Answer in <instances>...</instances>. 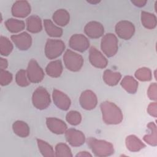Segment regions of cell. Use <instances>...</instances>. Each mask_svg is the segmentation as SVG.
I'll return each mask as SVG.
<instances>
[{
	"label": "cell",
	"mask_w": 157,
	"mask_h": 157,
	"mask_svg": "<svg viewBox=\"0 0 157 157\" xmlns=\"http://www.w3.org/2000/svg\"><path fill=\"white\" fill-rule=\"evenodd\" d=\"M118 39L115 35L108 33L104 35L101 40V48L103 53L108 57L114 56L118 49Z\"/></svg>",
	"instance_id": "cell-4"
},
{
	"label": "cell",
	"mask_w": 157,
	"mask_h": 157,
	"mask_svg": "<svg viewBox=\"0 0 157 157\" xmlns=\"http://www.w3.org/2000/svg\"><path fill=\"white\" fill-rule=\"evenodd\" d=\"M66 121L71 125H78L82 121V116L80 113L75 110L69 112L66 117Z\"/></svg>",
	"instance_id": "cell-34"
},
{
	"label": "cell",
	"mask_w": 157,
	"mask_h": 157,
	"mask_svg": "<svg viewBox=\"0 0 157 157\" xmlns=\"http://www.w3.org/2000/svg\"><path fill=\"white\" fill-rule=\"evenodd\" d=\"M8 66V63L7 61L3 58H0V67H1V70H5Z\"/></svg>",
	"instance_id": "cell-39"
},
{
	"label": "cell",
	"mask_w": 157,
	"mask_h": 157,
	"mask_svg": "<svg viewBox=\"0 0 157 157\" xmlns=\"http://www.w3.org/2000/svg\"><path fill=\"white\" fill-rule=\"evenodd\" d=\"M115 32L121 39L128 40L131 39L135 32L134 25L126 20L120 21L115 26Z\"/></svg>",
	"instance_id": "cell-8"
},
{
	"label": "cell",
	"mask_w": 157,
	"mask_h": 157,
	"mask_svg": "<svg viewBox=\"0 0 157 157\" xmlns=\"http://www.w3.org/2000/svg\"><path fill=\"white\" fill-rule=\"evenodd\" d=\"M11 39L16 47L20 50H26L30 48L32 44V38L31 36L23 32L19 34L11 36Z\"/></svg>",
	"instance_id": "cell-13"
},
{
	"label": "cell",
	"mask_w": 157,
	"mask_h": 157,
	"mask_svg": "<svg viewBox=\"0 0 157 157\" xmlns=\"http://www.w3.org/2000/svg\"><path fill=\"white\" fill-rule=\"evenodd\" d=\"M63 61L66 68L73 72L80 71L83 64L82 56L69 49L64 54Z\"/></svg>",
	"instance_id": "cell-3"
},
{
	"label": "cell",
	"mask_w": 157,
	"mask_h": 157,
	"mask_svg": "<svg viewBox=\"0 0 157 157\" xmlns=\"http://www.w3.org/2000/svg\"><path fill=\"white\" fill-rule=\"evenodd\" d=\"M37 143L39 147V150L44 156L49 157V156H55V154L54 153V150L52 147L47 142L44 141L41 139H37Z\"/></svg>",
	"instance_id": "cell-29"
},
{
	"label": "cell",
	"mask_w": 157,
	"mask_h": 157,
	"mask_svg": "<svg viewBox=\"0 0 157 157\" xmlns=\"http://www.w3.org/2000/svg\"><path fill=\"white\" fill-rule=\"evenodd\" d=\"M13 50V45L6 37H0V53L2 56H8Z\"/></svg>",
	"instance_id": "cell-30"
},
{
	"label": "cell",
	"mask_w": 157,
	"mask_h": 157,
	"mask_svg": "<svg viewBox=\"0 0 157 157\" xmlns=\"http://www.w3.org/2000/svg\"><path fill=\"white\" fill-rule=\"evenodd\" d=\"M52 98L54 104L59 109L63 110H67L69 109L71 105V100L65 93L55 89L53 91Z\"/></svg>",
	"instance_id": "cell-15"
},
{
	"label": "cell",
	"mask_w": 157,
	"mask_h": 157,
	"mask_svg": "<svg viewBox=\"0 0 157 157\" xmlns=\"http://www.w3.org/2000/svg\"><path fill=\"white\" fill-rule=\"evenodd\" d=\"M15 134L21 137H26L29 134V128L26 123L23 121H16L12 125Z\"/></svg>",
	"instance_id": "cell-26"
},
{
	"label": "cell",
	"mask_w": 157,
	"mask_h": 157,
	"mask_svg": "<svg viewBox=\"0 0 157 157\" xmlns=\"http://www.w3.org/2000/svg\"><path fill=\"white\" fill-rule=\"evenodd\" d=\"M87 144L96 156H107L112 155L114 152L113 145L105 140L90 137L87 140Z\"/></svg>",
	"instance_id": "cell-2"
},
{
	"label": "cell",
	"mask_w": 157,
	"mask_h": 157,
	"mask_svg": "<svg viewBox=\"0 0 157 157\" xmlns=\"http://www.w3.org/2000/svg\"><path fill=\"white\" fill-rule=\"evenodd\" d=\"M131 2L132 4H134L136 6H137L139 7H141L144 6L146 3H147V1H144V0H132L131 1Z\"/></svg>",
	"instance_id": "cell-38"
},
{
	"label": "cell",
	"mask_w": 157,
	"mask_h": 157,
	"mask_svg": "<svg viewBox=\"0 0 157 157\" xmlns=\"http://www.w3.org/2000/svg\"><path fill=\"white\" fill-rule=\"evenodd\" d=\"M103 121L108 124H117L121 122L123 115L121 109L113 102H102L100 105Z\"/></svg>",
	"instance_id": "cell-1"
},
{
	"label": "cell",
	"mask_w": 157,
	"mask_h": 157,
	"mask_svg": "<svg viewBox=\"0 0 157 157\" xmlns=\"http://www.w3.org/2000/svg\"><path fill=\"white\" fill-rule=\"evenodd\" d=\"M64 49L65 45L62 40L48 39L45 47V53L48 59H55L62 54Z\"/></svg>",
	"instance_id": "cell-6"
},
{
	"label": "cell",
	"mask_w": 157,
	"mask_h": 157,
	"mask_svg": "<svg viewBox=\"0 0 157 157\" xmlns=\"http://www.w3.org/2000/svg\"><path fill=\"white\" fill-rule=\"evenodd\" d=\"M76 156H81V157H83V156H92V155L86 151H80V153H78L77 155H76Z\"/></svg>",
	"instance_id": "cell-40"
},
{
	"label": "cell",
	"mask_w": 157,
	"mask_h": 157,
	"mask_svg": "<svg viewBox=\"0 0 157 157\" xmlns=\"http://www.w3.org/2000/svg\"><path fill=\"white\" fill-rule=\"evenodd\" d=\"M27 30L32 33L40 32L42 29L40 18L37 15H31L26 19Z\"/></svg>",
	"instance_id": "cell-20"
},
{
	"label": "cell",
	"mask_w": 157,
	"mask_h": 157,
	"mask_svg": "<svg viewBox=\"0 0 157 157\" xmlns=\"http://www.w3.org/2000/svg\"><path fill=\"white\" fill-rule=\"evenodd\" d=\"M32 102L33 105L37 109H47L51 102L50 94L44 88L38 87L33 94Z\"/></svg>",
	"instance_id": "cell-5"
},
{
	"label": "cell",
	"mask_w": 157,
	"mask_h": 157,
	"mask_svg": "<svg viewBox=\"0 0 157 157\" xmlns=\"http://www.w3.org/2000/svg\"><path fill=\"white\" fill-rule=\"evenodd\" d=\"M89 59L93 66L100 69L105 68L108 64L106 58L94 47H91L90 49Z\"/></svg>",
	"instance_id": "cell-12"
},
{
	"label": "cell",
	"mask_w": 157,
	"mask_h": 157,
	"mask_svg": "<svg viewBox=\"0 0 157 157\" xmlns=\"http://www.w3.org/2000/svg\"><path fill=\"white\" fill-rule=\"evenodd\" d=\"M26 73L29 82L32 83H39L44 77V72L42 69L34 59H31L29 62Z\"/></svg>",
	"instance_id": "cell-7"
},
{
	"label": "cell",
	"mask_w": 157,
	"mask_h": 157,
	"mask_svg": "<svg viewBox=\"0 0 157 157\" xmlns=\"http://www.w3.org/2000/svg\"><path fill=\"white\" fill-rule=\"evenodd\" d=\"M5 26L9 31L12 33H17L24 29L25 24L22 20L15 18H9L6 21Z\"/></svg>",
	"instance_id": "cell-23"
},
{
	"label": "cell",
	"mask_w": 157,
	"mask_h": 157,
	"mask_svg": "<svg viewBox=\"0 0 157 157\" xmlns=\"http://www.w3.org/2000/svg\"><path fill=\"white\" fill-rule=\"evenodd\" d=\"M85 34L90 38L98 39L101 37L104 32V29L101 23L92 21L88 22L85 26Z\"/></svg>",
	"instance_id": "cell-16"
},
{
	"label": "cell",
	"mask_w": 157,
	"mask_h": 157,
	"mask_svg": "<svg viewBox=\"0 0 157 157\" xmlns=\"http://www.w3.org/2000/svg\"><path fill=\"white\" fill-rule=\"evenodd\" d=\"M121 85L127 92L134 94L137 90L138 82L133 77L126 75L122 79Z\"/></svg>",
	"instance_id": "cell-22"
},
{
	"label": "cell",
	"mask_w": 157,
	"mask_h": 157,
	"mask_svg": "<svg viewBox=\"0 0 157 157\" xmlns=\"http://www.w3.org/2000/svg\"><path fill=\"white\" fill-rule=\"evenodd\" d=\"M69 45L72 49L80 52H83L88 48L90 42L84 35L75 34L70 38Z\"/></svg>",
	"instance_id": "cell-9"
},
{
	"label": "cell",
	"mask_w": 157,
	"mask_h": 157,
	"mask_svg": "<svg viewBox=\"0 0 157 157\" xmlns=\"http://www.w3.org/2000/svg\"><path fill=\"white\" fill-rule=\"evenodd\" d=\"M56 156H72L70 148L64 143H59L55 147Z\"/></svg>",
	"instance_id": "cell-32"
},
{
	"label": "cell",
	"mask_w": 157,
	"mask_h": 157,
	"mask_svg": "<svg viewBox=\"0 0 157 157\" xmlns=\"http://www.w3.org/2000/svg\"><path fill=\"white\" fill-rule=\"evenodd\" d=\"M31 12V6L26 1H17L12 7V13L14 17L25 18Z\"/></svg>",
	"instance_id": "cell-14"
},
{
	"label": "cell",
	"mask_w": 157,
	"mask_h": 157,
	"mask_svg": "<svg viewBox=\"0 0 157 157\" xmlns=\"http://www.w3.org/2000/svg\"><path fill=\"white\" fill-rule=\"evenodd\" d=\"M15 81L17 85L20 86H26L30 84L26 71L23 69H21L17 72Z\"/></svg>",
	"instance_id": "cell-33"
},
{
	"label": "cell",
	"mask_w": 157,
	"mask_h": 157,
	"mask_svg": "<svg viewBox=\"0 0 157 157\" xmlns=\"http://www.w3.org/2000/svg\"><path fill=\"white\" fill-rule=\"evenodd\" d=\"M147 127L150 130V133L144 136V140L152 146H156L157 144L156 137V126L153 122H150L147 124Z\"/></svg>",
	"instance_id": "cell-28"
},
{
	"label": "cell",
	"mask_w": 157,
	"mask_h": 157,
	"mask_svg": "<svg viewBox=\"0 0 157 157\" xmlns=\"http://www.w3.org/2000/svg\"><path fill=\"white\" fill-rule=\"evenodd\" d=\"M12 80V75L6 70L0 71V84L2 86L9 85Z\"/></svg>",
	"instance_id": "cell-35"
},
{
	"label": "cell",
	"mask_w": 157,
	"mask_h": 157,
	"mask_svg": "<svg viewBox=\"0 0 157 157\" xmlns=\"http://www.w3.org/2000/svg\"><path fill=\"white\" fill-rule=\"evenodd\" d=\"M65 136L69 144L73 147H78L83 145L85 141V137L83 133L75 129L71 128L67 129Z\"/></svg>",
	"instance_id": "cell-11"
},
{
	"label": "cell",
	"mask_w": 157,
	"mask_h": 157,
	"mask_svg": "<svg viewBox=\"0 0 157 157\" xmlns=\"http://www.w3.org/2000/svg\"><path fill=\"white\" fill-rule=\"evenodd\" d=\"M121 75L120 72H114L109 69L104 71L103 74V80L105 83L109 86H115L120 82Z\"/></svg>",
	"instance_id": "cell-24"
},
{
	"label": "cell",
	"mask_w": 157,
	"mask_h": 157,
	"mask_svg": "<svg viewBox=\"0 0 157 157\" xmlns=\"http://www.w3.org/2000/svg\"><path fill=\"white\" fill-rule=\"evenodd\" d=\"M141 22L145 28L151 29L156 26V17L153 13L142 11L141 12Z\"/></svg>",
	"instance_id": "cell-27"
},
{
	"label": "cell",
	"mask_w": 157,
	"mask_h": 157,
	"mask_svg": "<svg viewBox=\"0 0 157 157\" xmlns=\"http://www.w3.org/2000/svg\"><path fill=\"white\" fill-rule=\"evenodd\" d=\"M135 77L140 81H150L152 78L151 71L149 68L141 67L136 71Z\"/></svg>",
	"instance_id": "cell-31"
},
{
	"label": "cell",
	"mask_w": 157,
	"mask_h": 157,
	"mask_svg": "<svg viewBox=\"0 0 157 157\" xmlns=\"http://www.w3.org/2000/svg\"><path fill=\"white\" fill-rule=\"evenodd\" d=\"M147 111L148 113L154 117H156L157 116V104L156 102H151L148 105V107L147 108Z\"/></svg>",
	"instance_id": "cell-37"
},
{
	"label": "cell",
	"mask_w": 157,
	"mask_h": 157,
	"mask_svg": "<svg viewBox=\"0 0 157 157\" xmlns=\"http://www.w3.org/2000/svg\"><path fill=\"white\" fill-rule=\"evenodd\" d=\"M46 73L52 77H58L63 72V65L60 60H55L50 62L45 69Z\"/></svg>",
	"instance_id": "cell-21"
},
{
	"label": "cell",
	"mask_w": 157,
	"mask_h": 157,
	"mask_svg": "<svg viewBox=\"0 0 157 157\" xmlns=\"http://www.w3.org/2000/svg\"><path fill=\"white\" fill-rule=\"evenodd\" d=\"M147 94L148 98L153 101H156L157 99V86L156 83H151L148 89Z\"/></svg>",
	"instance_id": "cell-36"
},
{
	"label": "cell",
	"mask_w": 157,
	"mask_h": 157,
	"mask_svg": "<svg viewBox=\"0 0 157 157\" xmlns=\"http://www.w3.org/2000/svg\"><path fill=\"white\" fill-rule=\"evenodd\" d=\"M44 25L45 31L48 36L53 37H59L61 36L63 34L62 29L54 25L50 20H44Z\"/></svg>",
	"instance_id": "cell-25"
},
{
	"label": "cell",
	"mask_w": 157,
	"mask_h": 157,
	"mask_svg": "<svg viewBox=\"0 0 157 157\" xmlns=\"http://www.w3.org/2000/svg\"><path fill=\"white\" fill-rule=\"evenodd\" d=\"M46 124L48 129L54 134H62L67 129L66 124L57 118L48 117L46 119Z\"/></svg>",
	"instance_id": "cell-17"
},
{
	"label": "cell",
	"mask_w": 157,
	"mask_h": 157,
	"mask_svg": "<svg viewBox=\"0 0 157 157\" xmlns=\"http://www.w3.org/2000/svg\"><path fill=\"white\" fill-rule=\"evenodd\" d=\"M52 18L57 25L64 26L67 25L69 23L70 20V15L66 10L58 9L54 12Z\"/></svg>",
	"instance_id": "cell-19"
},
{
	"label": "cell",
	"mask_w": 157,
	"mask_h": 157,
	"mask_svg": "<svg viewBox=\"0 0 157 157\" xmlns=\"http://www.w3.org/2000/svg\"><path fill=\"white\" fill-rule=\"evenodd\" d=\"M125 142L127 148L132 152L138 151L145 147V145L135 135L127 136Z\"/></svg>",
	"instance_id": "cell-18"
},
{
	"label": "cell",
	"mask_w": 157,
	"mask_h": 157,
	"mask_svg": "<svg viewBox=\"0 0 157 157\" xmlns=\"http://www.w3.org/2000/svg\"><path fill=\"white\" fill-rule=\"evenodd\" d=\"M79 101L83 109L91 110L96 106L98 99L94 92L91 90H85L81 94Z\"/></svg>",
	"instance_id": "cell-10"
}]
</instances>
